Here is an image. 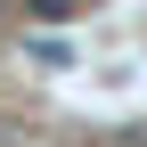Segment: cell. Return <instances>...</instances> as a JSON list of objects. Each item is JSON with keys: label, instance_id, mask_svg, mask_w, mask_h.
Here are the masks:
<instances>
[{"label": "cell", "instance_id": "6da1fadb", "mask_svg": "<svg viewBox=\"0 0 147 147\" xmlns=\"http://www.w3.org/2000/svg\"><path fill=\"white\" fill-rule=\"evenodd\" d=\"M25 57H33V65H74V41H57V33H33V41H25Z\"/></svg>", "mask_w": 147, "mask_h": 147}, {"label": "cell", "instance_id": "7a4b0ae2", "mask_svg": "<svg viewBox=\"0 0 147 147\" xmlns=\"http://www.w3.org/2000/svg\"><path fill=\"white\" fill-rule=\"evenodd\" d=\"M82 8V0H33V16H49V25H57V16H74Z\"/></svg>", "mask_w": 147, "mask_h": 147}]
</instances>
